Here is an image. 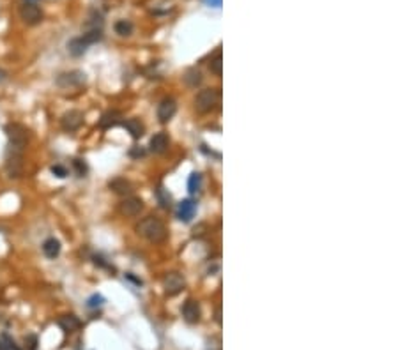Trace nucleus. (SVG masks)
I'll list each match as a JSON object with an SVG mask.
<instances>
[{
  "label": "nucleus",
  "mask_w": 398,
  "mask_h": 350,
  "mask_svg": "<svg viewBox=\"0 0 398 350\" xmlns=\"http://www.w3.org/2000/svg\"><path fill=\"white\" fill-rule=\"evenodd\" d=\"M156 198H158V202H160V205L163 207V209H168V207L172 205V197H170V193L165 190L163 186H160L156 190Z\"/></svg>",
  "instance_id": "b1692460"
},
{
  "label": "nucleus",
  "mask_w": 398,
  "mask_h": 350,
  "mask_svg": "<svg viewBox=\"0 0 398 350\" xmlns=\"http://www.w3.org/2000/svg\"><path fill=\"white\" fill-rule=\"evenodd\" d=\"M209 69H211V73H214L216 76H219V75H222V73H223V59H222V50H218V52H216L214 55L211 57Z\"/></svg>",
  "instance_id": "aec40b11"
},
{
  "label": "nucleus",
  "mask_w": 398,
  "mask_h": 350,
  "mask_svg": "<svg viewBox=\"0 0 398 350\" xmlns=\"http://www.w3.org/2000/svg\"><path fill=\"white\" fill-rule=\"evenodd\" d=\"M168 144H170L168 134L163 133V131H160V133H156L152 138H150L149 147H150V151H152L154 154H163L168 149Z\"/></svg>",
  "instance_id": "ddd939ff"
},
{
  "label": "nucleus",
  "mask_w": 398,
  "mask_h": 350,
  "mask_svg": "<svg viewBox=\"0 0 398 350\" xmlns=\"http://www.w3.org/2000/svg\"><path fill=\"white\" fill-rule=\"evenodd\" d=\"M60 126H62V129L68 133L78 131V129L83 126V113L78 110L65 111V113L62 115V119H60Z\"/></svg>",
  "instance_id": "423d86ee"
},
{
  "label": "nucleus",
  "mask_w": 398,
  "mask_h": 350,
  "mask_svg": "<svg viewBox=\"0 0 398 350\" xmlns=\"http://www.w3.org/2000/svg\"><path fill=\"white\" fill-rule=\"evenodd\" d=\"M6 134L9 138V149H16V151H23L27 147L29 142V131L20 124H7L6 126Z\"/></svg>",
  "instance_id": "7ed1b4c3"
},
{
  "label": "nucleus",
  "mask_w": 398,
  "mask_h": 350,
  "mask_svg": "<svg viewBox=\"0 0 398 350\" xmlns=\"http://www.w3.org/2000/svg\"><path fill=\"white\" fill-rule=\"evenodd\" d=\"M126 128V131L131 134L133 138H140L144 136V131H145V126L142 124L138 119H127V121H124V124H122Z\"/></svg>",
  "instance_id": "a211bd4d"
},
{
  "label": "nucleus",
  "mask_w": 398,
  "mask_h": 350,
  "mask_svg": "<svg viewBox=\"0 0 398 350\" xmlns=\"http://www.w3.org/2000/svg\"><path fill=\"white\" fill-rule=\"evenodd\" d=\"M175 111H177V103L172 98H167L158 105V119H160V122L167 124L168 121H172Z\"/></svg>",
  "instance_id": "9d476101"
},
{
  "label": "nucleus",
  "mask_w": 398,
  "mask_h": 350,
  "mask_svg": "<svg viewBox=\"0 0 398 350\" xmlns=\"http://www.w3.org/2000/svg\"><path fill=\"white\" fill-rule=\"evenodd\" d=\"M52 174L55 177H59V179H64V177H68V170H65L62 165H53V167H52Z\"/></svg>",
  "instance_id": "c85d7f7f"
},
{
  "label": "nucleus",
  "mask_w": 398,
  "mask_h": 350,
  "mask_svg": "<svg viewBox=\"0 0 398 350\" xmlns=\"http://www.w3.org/2000/svg\"><path fill=\"white\" fill-rule=\"evenodd\" d=\"M204 2L211 7H222V0H204Z\"/></svg>",
  "instance_id": "c756f323"
},
{
  "label": "nucleus",
  "mask_w": 398,
  "mask_h": 350,
  "mask_svg": "<svg viewBox=\"0 0 398 350\" xmlns=\"http://www.w3.org/2000/svg\"><path fill=\"white\" fill-rule=\"evenodd\" d=\"M121 119H122L121 111L108 110L106 113H103V117L99 119V128H101V129H110V128H114V126H117L119 122H121Z\"/></svg>",
  "instance_id": "2eb2a0df"
},
{
  "label": "nucleus",
  "mask_w": 398,
  "mask_h": 350,
  "mask_svg": "<svg viewBox=\"0 0 398 350\" xmlns=\"http://www.w3.org/2000/svg\"><path fill=\"white\" fill-rule=\"evenodd\" d=\"M23 4H39V0H23Z\"/></svg>",
  "instance_id": "72a5a7b5"
},
{
  "label": "nucleus",
  "mask_w": 398,
  "mask_h": 350,
  "mask_svg": "<svg viewBox=\"0 0 398 350\" xmlns=\"http://www.w3.org/2000/svg\"><path fill=\"white\" fill-rule=\"evenodd\" d=\"M85 83V73L69 71L57 76V85L60 88H78Z\"/></svg>",
  "instance_id": "39448f33"
},
{
  "label": "nucleus",
  "mask_w": 398,
  "mask_h": 350,
  "mask_svg": "<svg viewBox=\"0 0 398 350\" xmlns=\"http://www.w3.org/2000/svg\"><path fill=\"white\" fill-rule=\"evenodd\" d=\"M108 188H110L114 193L122 195V197L133 193V186H131V182L126 179H122V177H115V179H112L110 182H108Z\"/></svg>",
  "instance_id": "4468645a"
},
{
  "label": "nucleus",
  "mask_w": 398,
  "mask_h": 350,
  "mask_svg": "<svg viewBox=\"0 0 398 350\" xmlns=\"http://www.w3.org/2000/svg\"><path fill=\"white\" fill-rule=\"evenodd\" d=\"M89 44L87 41L83 39V36H80V37H75V39H71L68 43V50H69V53H71L73 57H80V55H83L85 52H87V48H89Z\"/></svg>",
  "instance_id": "f3484780"
},
{
  "label": "nucleus",
  "mask_w": 398,
  "mask_h": 350,
  "mask_svg": "<svg viewBox=\"0 0 398 350\" xmlns=\"http://www.w3.org/2000/svg\"><path fill=\"white\" fill-rule=\"evenodd\" d=\"M7 78V73L6 71H2V69H0V83H2L4 82V80H6Z\"/></svg>",
  "instance_id": "2f4dec72"
},
{
  "label": "nucleus",
  "mask_w": 398,
  "mask_h": 350,
  "mask_svg": "<svg viewBox=\"0 0 398 350\" xmlns=\"http://www.w3.org/2000/svg\"><path fill=\"white\" fill-rule=\"evenodd\" d=\"M6 170L9 177H20L23 170V151H16V149H9L7 151V159H6Z\"/></svg>",
  "instance_id": "20e7f679"
},
{
  "label": "nucleus",
  "mask_w": 398,
  "mask_h": 350,
  "mask_svg": "<svg viewBox=\"0 0 398 350\" xmlns=\"http://www.w3.org/2000/svg\"><path fill=\"white\" fill-rule=\"evenodd\" d=\"M195 213H196V203L193 202L191 198L183 200V202L177 205V218H179L181 221H184V223L191 221L193 216H195Z\"/></svg>",
  "instance_id": "f8f14e48"
},
{
  "label": "nucleus",
  "mask_w": 398,
  "mask_h": 350,
  "mask_svg": "<svg viewBox=\"0 0 398 350\" xmlns=\"http://www.w3.org/2000/svg\"><path fill=\"white\" fill-rule=\"evenodd\" d=\"M142 209H144V202L137 197H126L121 203H119V213L127 218L138 216Z\"/></svg>",
  "instance_id": "0eeeda50"
},
{
  "label": "nucleus",
  "mask_w": 398,
  "mask_h": 350,
  "mask_svg": "<svg viewBox=\"0 0 398 350\" xmlns=\"http://www.w3.org/2000/svg\"><path fill=\"white\" fill-rule=\"evenodd\" d=\"M183 317L188 324H196L200 320V305L195 299H188L183 306Z\"/></svg>",
  "instance_id": "9b49d317"
},
{
  "label": "nucleus",
  "mask_w": 398,
  "mask_h": 350,
  "mask_svg": "<svg viewBox=\"0 0 398 350\" xmlns=\"http://www.w3.org/2000/svg\"><path fill=\"white\" fill-rule=\"evenodd\" d=\"M129 154H131V156H144L145 151H144V149H140V147H137V149H133V151H131Z\"/></svg>",
  "instance_id": "7c9ffc66"
},
{
  "label": "nucleus",
  "mask_w": 398,
  "mask_h": 350,
  "mask_svg": "<svg viewBox=\"0 0 398 350\" xmlns=\"http://www.w3.org/2000/svg\"><path fill=\"white\" fill-rule=\"evenodd\" d=\"M163 285H165V292L168 295H177L179 292H183L186 282H184L183 274H179V272H168L163 279Z\"/></svg>",
  "instance_id": "1a4fd4ad"
},
{
  "label": "nucleus",
  "mask_w": 398,
  "mask_h": 350,
  "mask_svg": "<svg viewBox=\"0 0 398 350\" xmlns=\"http://www.w3.org/2000/svg\"><path fill=\"white\" fill-rule=\"evenodd\" d=\"M184 82H186V85H189V87H196V85H200V82H202V75H200L198 69H188L186 75H184Z\"/></svg>",
  "instance_id": "4be33fe9"
},
{
  "label": "nucleus",
  "mask_w": 398,
  "mask_h": 350,
  "mask_svg": "<svg viewBox=\"0 0 398 350\" xmlns=\"http://www.w3.org/2000/svg\"><path fill=\"white\" fill-rule=\"evenodd\" d=\"M188 190L191 195H196L200 190H202V175L200 174H191L189 175V180H188Z\"/></svg>",
  "instance_id": "5701e85b"
},
{
  "label": "nucleus",
  "mask_w": 398,
  "mask_h": 350,
  "mask_svg": "<svg viewBox=\"0 0 398 350\" xmlns=\"http://www.w3.org/2000/svg\"><path fill=\"white\" fill-rule=\"evenodd\" d=\"M60 241L55 239V237H50L42 242V253H45L46 259H57L60 255Z\"/></svg>",
  "instance_id": "dca6fc26"
},
{
  "label": "nucleus",
  "mask_w": 398,
  "mask_h": 350,
  "mask_svg": "<svg viewBox=\"0 0 398 350\" xmlns=\"http://www.w3.org/2000/svg\"><path fill=\"white\" fill-rule=\"evenodd\" d=\"M216 322H218V324H219V322H222V315H219V308H218V310H216Z\"/></svg>",
  "instance_id": "473e14b6"
},
{
  "label": "nucleus",
  "mask_w": 398,
  "mask_h": 350,
  "mask_svg": "<svg viewBox=\"0 0 398 350\" xmlns=\"http://www.w3.org/2000/svg\"><path fill=\"white\" fill-rule=\"evenodd\" d=\"M0 350H21V348L18 347L16 341H14L13 338H9L7 334H4V336L0 338Z\"/></svg>",
  "instance_id": "393cba45"
},
{
  "label": "nucleus",
  "mask_w": 398,
  "mask_h": 350,
  "mask_svg": "<svg viewBox=\"0 0 398 350\" xmlns=\"http://www.w3.org/2000/svg\"><path fill=\"white\" fill-rule=\"evenodd\" d=\"M114 29L119 36L126 37V36H131V34H133V23H131L129 20H119L117 23H115Z\"/></svg>",
  "instance_id": "412c9836"
},
{
  "label": "nucleus",
  "mask_w": 398,
  "mask_h": 350,
  "mask_svg": "<svg viewBox=\"0 0 398 350\" xmlns=\"http://www.w3.org/2000/svg\"><path fill=\"white\" fill-rule=\"evenodd\" d=\"M103 302H105V299H103L99 294H94V295H92V297L87 301V306H89V308H98V306H101Z\"/></svg>",
  "instance_id": "cd10ccee"
},
{
  "label": "nucleus",
  "mask_w": 398,
  "mask_h": 350,
  "mask_svg": "<svg viewBox=\"0 0 398 350\" xmlns=\"http://www.w3.org/2000/svg\"><path fill=\"white\" fill-rule=\"evenodd\" d=\"M20 16L27 25H37L42 20V13L37 4H21Z\"/></svg>",
  "instance_id": "6e6552de"
},
{
  "label": "nucleus",
  "mask_w": 398,
  "mask_h": 350,
  "mask_svg": "<svg viewBox=\"0 0 398 350\" xmlns=\"http://www.w3.org/2000/svg\"><path fill=\"white\" fill-rule=\"evenodd\" d=\"M73 167H75V172L78 177H85V174H87V163H85L83 159H73Z\"/></svg>",
  "instance_id": "a878e982"
},
{
  "label": "nucleus",
  "mask_w": 398,
  "mask_h": 350,
  "mask_svg": "<svg viewBox=\"0 0 398 350\" xmlns=\"http://www.w3.org/2000/svg\"><path fill=\"white\" fill-rule=\"evenodd\" d=\"M219 101V90L218 88H202L195 98V108L200 113H209L218 106Z\"/></svg>",
  "instance_id": "f03ea898"
},
{
  "label": "nucleus",
  "mask_w": 398,
  "mask_h": 350,
  "mask_svg": "<svg viewBox=\"0 0 398 350\" xmlns=\"http://www.w3.org/2000/svg\"><path fill=\"white\" fill-rule=\"evenodd\" d=\"M137 232L149 242H154V244H160L168 237V230L165 223L154 216H147L142 219L137 225Z\"/></svg>",
  "instance_id": "f257e3e1"
},
{
  "label": "nucleus",
  "mask_w": 398,
  "mask_h": 350,
  "mask_svg": "<svg viewBox=\"0 0 398 350\" xmlns=\"http://www.w3.org/2000/svg\"><path fill=\"white\" fill-rule=\"evenodd\" d=\"M25 350H37V336L36 334H29L25 338Z\"/></svg>",
  "instance_id": "bb28decb"
},
{
  "label": "nucleus",
  "mask_w": 398,
  "mask_h": 350,
  "mask_svg": "<svg viewBox=\"0 0 398 350\" xmlns=\"http://www.w3.org/2000/svg\"><path fill=\"white\" fill-rule=\"evenodd\" d=\"M57 324H59L60 329L65 331V333H73V331L80 329L82 322H80L78 318L75 317V315H64V317L59 318V322H57Z\"/></svg>",
  "instance_id": "6ab92c4d"
}]
</instances>
